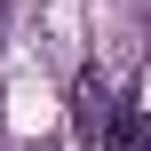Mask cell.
Here are the masks:
<instances>
[{
  "mask_svg": "<svg viewBox=\"0 0 151 151\" xmlns=\"http://www.w3.org/2000/svg\"><path fill=\"white\" fill-rule=\"evenodd\" d=\"M111 119H119V104H111V80L88 64V72L72 80V135H80V143H104V135H111Z\"/></svg>",
  "mask_w": 151,
  "mask_h": 151,
  "instance_id": "6da1fadb",
  "label": "cell"
},
{
  "mask_svg": "<svg viewBox=\"0 0 151 151\" xmlns=\"http://www.w3.org/2000/svg\"><path fill=\"white\" fill-rule=\"evenodd\" d=\"M104 143H111V151H151V119H143V111H119Z\"/></svg>",
  "mask_w": 151,
  "mask_h": 151,
  "instance_id": "7a4b0ae2",
  "label": "cell"
},
{
  "mask_svg": "<svg viewBox=\"0 0 151 151\" xmlns=\"http://www.w3.org/2000/svg\"><path fill=\"white\" fill-rule=\"evenodd\" d=\"M0 32H8V8H0ZM0 48H8V40H0Z\"/></svg>",
  "mask_w": 151,
  "mask_h": 151,
  "instance_id": "3957f363",
  "label": "cell"
}]
</instances>
